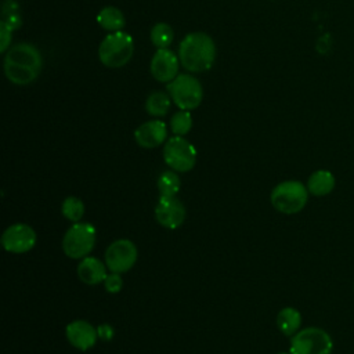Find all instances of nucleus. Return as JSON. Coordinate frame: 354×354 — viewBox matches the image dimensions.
I'll return each instance as SVG.
<instances>
[{
  "label": "nucleus",
  "instance_id": "obj_1",
  "mask_svg": "<svg viewBox=\"0 0 354 354\" xmlns=\"http://www.w3.org/2000/svg\"><path fill=\"white\" fill-rule=\"evenodd\" d=\"M43 58L36 46L18 43L8 48L4 55V73L14 84H29L41 72Z\"/></svg>",
  "mask_w": 354,
  "mask_h": 354
},
{
  "label": "nucleus",
  "instance_id": "obj_2",
  "mask_svg": "<svg viewBox=\"0 0 354 354\" xmlns=\"http://www.w3.org/2000/svg\"><path fill=\"white\" fill-rule=\"evenodd\" d=\"M178 59L188 72H205L216 59V44L203 32L188 33L178 46Z\"/></svg>",
  "mask_w": 354,
  "mask_h": 354
},
{
  "label": "nucleus",
  "instance_id": "obj_3",
  "mask_svg": "<svg viewBox=\"0 0 354 354\" xmlns=\"http://www.w3.org/2000/svg\"><path fill=\"white\" fill-rule=\"evenodd\" d=\"M133 53V37L123 30L108 33L98 47V58L106 68L124 66L131 59Z\"/></svg>",
  "mask_w": 354,
  "mask_h": 354
},
{
  "label": "nucleus",
  "instance_id": "obj_4",
  "mask_svg": "<svg viewBox=\"0 0 354 354\" xmlns=\"http://www.w3.org/2000/svg\"><path fill=\"white\" fill-rule=\"evenodd\" d=\"M307 185L297 180L282 181L271 191L272 206L283 214L299 213L308 199Z\"/></svg>",
  "mask_w": 354,
  "mask_h": 354
},
{
  "label": "nucleus",
  "instance_id": "obj_5",
  "mask_svg": "<svg viewBox=\"0 0 354 354\" xmlns=\"http://www.w3.org/2000/svg\"><path fill=\"white\" fill-rule=\"evenodd\" d=\"M166 91L171 101L184 111H192L198 108L203 98V88L201 82L188 73L177 75L167 83Z\"/></svg>",
  "mask_w": 354,
  "mask_h": 354
},
{
  "label": "nucleus",
  "instance_id": "obj_6",
  "mask_svg": "<svg viewBox=\"0 0 354 354\" xmlns=\"http://www.w3.org/2000/svg\"><path fill=\"white\" fill-rule=\"evenodd\" d=\"M95 236L97 231L93 224L77 221L65 232L62 250L71 259H84L94 249Z\"/></svg>",
  "mask_w": 354,
  "mask_h": 354
},
{
  "label": "nucleus",
  "instance_id": "obj_7",
  "mask_svg": "<svg viewBox=\"0 0 354 354\" xmlns=\"http://www.w3.org/2000/svg\"><path fill=\"white\" fill-rule=\"evenodd\" d=\"M333 342L330 335L317 326L300 329L290 339L292 354H332Z\"/></svg>",
  "mask_w": 354,
  "mask_h": 354
},
{
  "label": "nucleus",
  "instance_id": "obj_8",
  "mask_svg": "<svg viewBox=\"0 0 354 354\" xmlns=\"http://www.w3.org/2000/svg\"><path fill=\"white\" fill-rule=\"evenodd\" d=\"M163 159L171 170L185 173L194 169L196 163V149L184 137L174 136L163 147Z\"/></svg>",
  "mask_w": 354,
  "mask_h": 354
},
{
  "label": "nucleus",
  "instance_id": "obj_9",
  "mask_svg": "<svg viewBox=\"0 0 354 354\" xmlns=\"http://www.w3.org/2000/svg\"><path fill=\"white\" fill-rule=\"evenodd\" d=\"M137 256V248L130 239H116L105 252V264L112 272L123 274L136 264Z\"/></svg>",
  "mask_w": 354,
  "mask_h": 354
},
{
  "label": "nucleus",
  "instance_id": "obj_10",
  "mask_svg": "<svg viewBox=\"0 0 354 354\" xmlns=\"http://www.w3.org/2000/svg\"><path fill=\"white\" fill-rule=\"evenodd\" d=\"M1 245L10 253H26L36 245V232L28 224H12L3 232Z\"/></svg>",
  "mask_w": 354,
  "mask_h": 354
},
{
  "label": "nucleus",
  "instance_id": "obj_11",
  "mask_svg": "<svg viewBox=\"0 0 354 354\" xmlns=\"http://www.w3.org/2000/svg\"><path fill=\"white\" fill-rule=\"evenodd\" d=\"M185 206L177 196H160L155 206L156 221L169 230L178 228L185 220Z\"/></svg>",
  "mask_w": 354,
  "mask_h": 354
},
{
  "label": "nucleus",
  "instance_id": "obj_12",
  "mask_svg": "<svg viewBox=\"0 0 354 354\" xmlns=\"http://www.w3.org/2000/svg\"><path fill=\"white\" fill-rule=\"evenodd\" d=\"M178 57L171 50L158 48L149 64L151 75L158 82L169 83L178 75Z\"/></svg>",
  "mask_w": 354,
  "mask_h": 354
},
{
  "label": "nucleus",
  "instance_id": "obj_13",
  "mask_svg": "<svg viewBox=\"0 0 354 354\" xmlns=\"http://www.w3.org/2000/svg\"><path fill=\"white\" fill-rule=\"evenodd\" d=\"M65 333H66L68 342L75 348L82 350V351L91 348L98 339L97 329L90 322H87L84 319H76V321L69 322L66 325Z\"/></svg>",
  "mask_w": 354,
  "mask_h": 354
},
{
  "label": "nucleus",
  "instance_id": "obj_14",
  "mask_svg": "<svg viewBox=\"0 0 354 354\" xmlns=\"http://www.w3.org/2000/svg\"><path fill=\"white\" fill-rule=\"evenodd\" d=\"M167 129L165 122L153 119L140 124L134 131L136 142L142 148H155L166 141Z\"/></svg>",
  "mask_w": 354,
  "mask_h": 354
},
{
  "label": "nucleus",
  "instance_id": "obj_15",
  "mask_svg": "<svg viewBox=\"0 0 354 354\" xmlns=\"http://www.w3.org/2000/svg\"><path fill=\"white\" fill-rule=\"evenodd\" d=\"M106 264L100 261L97 257L86 256L77 264V277L86 285H97L104 282L106 278Z\"/></svg>",
  "mask_w": 354,
  "mask_h": 354
},
{
  "label": "nucleus",
  "instance_id": "obj_16",
  "mask_svg": "<svg viewBox=\"0 0 354 354\" xmlns=\"http://www.w3.org/2000/svg\"><path fill=\"white\" fill-rule=\"evenodd\" d=\"M335 184V176L329 170H317L308 177L307 189L314 196H325L333 191Z\"/></svg>",
  "mask_w": 354,
  "mask_h": 354
},
{
  "label": "nucleus",
  "instance_id": "obj_17",
  "mask_svg": "<svg viewBox=\"0 0 354 354\" xmlns=\"http://www.w3.org/2000/svg\"><path fill=\"white\" fill-rule=\"evenodd\" d=\"M277 325L278 329L285 336H293L299 332L301 325V314L299 310L293 307L282 308L277 315Z\"/></svg>",
  "mask_w": 354,
  "mask_h": 354
},
{
  "label": "nucleus",
  "instance_id": "obj_18",
  "mask_svg": "<svg viewBox=\"0 0 354 354\" xmlns=\"http://www.w3.org/2000/svg\"><path fill=\"white\" fill-rule=\"evenodd\" d=\"M97 22L98 25L108 30V32H116V30H122V28L126 25V19L123 12L112 6L104 7L98 15H97Z\"/></svg>",
  "mask_w": 354,
  "mask_h": 354
},
{
  "label": "nucleus",
  "instance_id": "obj_19",
  "mask_svg": "<svg viewBox=\"0 0 354 354\" xmlns=\"http://www.w3.org/2000/svg\"><path fill=\"white\" fill-rule=\"evenodd\" d=\"M170 95L163 93V91H153L148 95L147 101H145V111L151 115V116H165L167 113V111L170 109Z\"/></svg>",
  "mask_w": 354,
  "mask_h": 354
},
{
  "label": "nucleus",
  "instance_id": "obj_20",
  "mask_svg": "<svg viewBox=\"0 0 354 354\" xmlns=\"http://www.w3.org/2000/svg\"><path fill=\"white\" fill-rule=\"evenodd\" d=\"M149 37L156 48H169L174 39V32L169 24L158 22L152 26Z\"/></svg>",
  "mask_w": 354,
  "mask_h": 354
},
{
  "label": "nucleus",
  "instance_id": "obj_21",
  "mask_svg": "<svg viewBox=\"0 0 354 354\" xmlns=\"http://www.w3.org/2000/svg\"><path fill=\"white\" fill-rule=\"evenodd\" d=\"M180 177L174 170L163 171L158 178V189L160 196H176L180 191Z\"/></svg>",
  "mask_w": 354,
  "mask_h": 354
},
{
  "label": "nucleus",
  "instance_id": "obj_22",
  "mask_svg": "<svg viewBox=\"0 0 354 354\" xmlns=\"http://www.w3.org/2000/svg\"><path fill=\"white\" fill-rule=\"evenodd\" d=\"M61 212L66 220L77 223L84 214V203L76 196H68L62 202Z\"/></svg>",
  "mask_w": 354,
  "mask_h": 354
},
{
  "label": "nucleus",
  "instance_id": "obj_23",
  "mask_svg": "<svg viewBox=\"0 0 354 354\" xmlns=\"http://www.w3.org/2000/svg\"><path fill=\"white\" fill-rule=\"evenodd\" d=\"M192 127V116L189 111L180 109L176 112L170 119V129L174 133V136H185Z\"/></svg>",
  "mask_w": 354,
  "mask_h": 354
},
{
  "label": "nucleus",
  "instance_id": "obj_24",
  "mask_svg": "<svg viewBox=\"0 0 354 354\" xmlns=\"http://www.w3.org/2000/svg\"><path fill=\"white\" fill-rule=\"evenodd\" d=\"M104 286H105L106 292H109V293H119L120 289L123 288V279H122L120 274L119 272L108 274L104 281Z\"/></svg>",
  "mask_w": 354,
  "mask_h": 354
},
{
  "label": "nucleus",
  "instance_id": "obj_25",
  "mask_svg": "<svg viewBox=\"0 0 354 354\" xmlns=\"http://www.w3.org/2000/svg\"><path fill=\"white\" fill-rule=\"evenodd\" d=\"M12 29L4 22H0V53H7L12 40Z\"/></svg>",
  "mask_w": 354,
  "mask_h": 354
},
{
  "label": "nucleus",
  "instance_id": "obj_26",
  "mask_svg": "<svg viewBox=\"0 0 354 354\" xmlns=\"http://www.w3.org/2000/svg\"><path fill=\"white\" fill-rule=\"evenodd\" d=\"M97 333H98V337L104 342H109L112 340L113 335H115V330L113 328L109 325V324H101L98 328H97Z\"/></svg>",
  "mask_w": 354,
  "mask_h": 354
},
{
  "label": "nucleus",
  "instance_id": "obj_27",
  "mask_svg": "<svg viewBox=\"0 0 354 354\" xmlns=\"http://www.w3.org/2000/svg\"><path fill=\"white\" fill-rule=\"evenodd\" d=\"M281 354H292V353H290V351H289V353H281Z\"/></svg>",
  "mask_w": 354,
  "mask_h": 354
}]
</instances>
